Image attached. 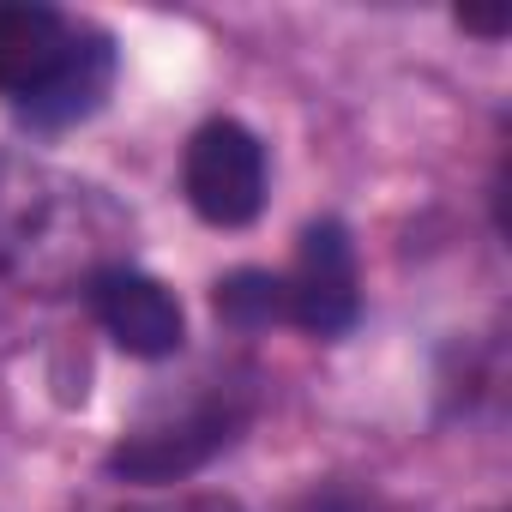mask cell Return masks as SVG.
<instances>
[{"instance_id": "30bf717a", "label": "cell", "mask_w": 512, "mask_h": 512, "mask_svg": "<svg viewBox=\"0 0 512 512\" xmlns=\"http://www.w3.org/2000/svg\"><path fill=\"white\" fill-rule=\"evenodd\" d=\"M181 512H241L235 500H217V494H205V500H187Z\"/></svg>"}, {"instance_id": "6da1fadb", "label": "cell", "mask_w": 512, "mask_h": 512, "mask_svg": "<svg viewBox=\"0 0 512 512\" xmlns=\"http://www.w3.org/2000/svg\"><path fill=\"white\" fill-rule=\"evenodd\" d=\"M115 79V49L103 31L67 25L55 7L13 0L0 7V97L31 127H73L103 109Z\"/></svg>"}, {"instance_id": "8992f818", "label": "cell", "mask_w": 512, "mask_h": 512, "mask_svg": "<svg viewBox=\"0 0 512 512\" xmlns=\"http://www.w3.org/2000/svg\"><path fill=\"white\" fill-rule=\"evenodd\" d=\"M91 308H97L103 332H109L127 356H145V362L175 356L181 338H187L181 302H175L157 278L127 272V266H109V272L91 278Z\"/></svg>"}, {"instance_id": "277c9868", "label": "cell", "mask_w": 512, "mask_h": 512, "mask_svg": "<svg viewBox=\"0 0 512 512\" xmlns=\"http://www.w3.org/2000/svg\"><path fill=\"white\" fill-rule=\"evenodd\" d=\"M241 422H247V404L217 398V404H199V410L163 422V428H139L109 452V476H121V482H181V476L205 470L235 440Z\"/></svg>"}, {"instance_id": "7a4b0ae2", "label": "cell", "mask_w": 512, "mask_h": 512, "mask_svg": "<svg viewBox=\"0 0 512 512\" xmlns=\"http://www.w3.org/2000/svg\"><path fill=\"white\" fill-rule=\"evenodd\" d=\"M181 187H187V205L205 223L241 229L266 205V145L253 139L241 121H205L187 139Z\"/></svg>"}, {"instance_id": "5b68a950", "label": "cell", "mask_w": 512, "mask_h": 512, "mask_svg": "<svg viewBox=\"0 0 512 512\" xmlns=\"http://www.w3.org/2000/svg\"><path fill=\"white\" fill-rule=\"evenodd\" d=\"M91 187H67L55 181L49 169H31V163H13L0 157V272H25V278H43L37 272V253H49L55 241V223L67 205H85Z\"/></svg>"}, {"instance_id": "3957f363", "label": "cell", "mask_w": 512, "mask_h": 512, "mask_svg": "<svg viewBox=\"0 0 512 512\" xmlns=\"http://www.w3.org/2000/svg\"><path fill=\"white\" fill-rule=\"evenodd\" d=\"M284 302L290 320L314 338H344L362 314V290H356V247L344 235V223H308L302 247H296V272L284 278Z\"/></svg>"}, {"instance_id": "9c48e42d", "label": "cell", "mask_w": 512, "mask_h": 512, "mask_svg": "<svg viewBox=\"0 0 512 512\" xmlns=\"http://www.w3.org/2000/svg\"><path fill=\"white\" fill-rule=\"evenodd\" d=\"M458 25L476 37H506V7H458Z\"/></svg>"}, {"instance_id": "52a82bcc", "label": "cell", "mask_w": 512, "mask_h": 512, "mask_svg": "<svg viewBox=\"0 0 512 512\" xmlns=\"http://www.w3.org/2000/svg\"><path fill=\"white\" fill-rule=\"evenodd\" d=\"M211 308L223 326L235 332H260V326H278L290 320V302H284V278L278 272H229L217 290H211Z\"/></svg>"}, {"instance_id": "ba28073f", "label": "cell", "mask_w": 512, "mask_h": 512, "mask_svg": "<svg viewBox=\"0 0 512 512\" xmlns=\"http://www.w3.org/2000/svg\"><path fill=\"white\" fill-rule=\"evenodd\" d=\"M296 512H386V506H380L374 494L350 488V482H326V488L302 494V500H296Z\"/></svg>"}]
</instances>
